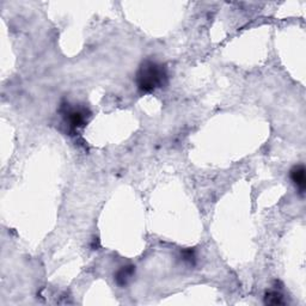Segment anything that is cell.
Here are the masks:
<instances>
[{
    "mask_svg": "<svg viewBox=\"0 0 306 306\" xmlns=\"http://www.w3.org/2000/svg\"><path fill=\"white\" fill-rule=\"evenodd\" d=\"M291 181L295 187L298 188L301 194H304L306 188V176H305V166L302 164L295 165L292 168L290 173Z\"/></svg>",
    "mask_w": 306,
    "mask_h": 306,
    "instance_id": "cell-3",
    "label": "cell"
},
{
    "mask_svg": "<svg viewBox=\"0 0 306 306\" xmlns=\"http://www.w3.org/2000/svg\"><path fill=\"white\" fill-rule=\"evenodd\" d=\"M182 259L184 262H187L188 265H194L196 261V256H195V251L191 249H186L182 251Z\"/></svg>",
    "mask_w": 306,
    "mask_h": 306,
    "instance_id": "cell-6",
    "label": "cell"
},
{
    "mask_svg": "<svg viewBox=\"0 0 306 306\" xmlns=\"http://www.w3.org/2000/svg\"><path fill=\"white\" fill-rule=\"evenodd\" d=\"M61 112L65 122L69 124L71 130H78L79 128L84 127L91 116L89 109L84 106H71L70 104H65L62 106Z\"/></svg>",
    "mask_w": 306,
    "mask_h": 306,
    "instance_id": "cell-2",
    "label": "cell"
},
{
    "mask_svg": "<svg viewBox=\"0 0 306 306\" xmlns=\"http://www.w3.org/2000/svg\"><path fill=\"white\" fill-rule=\"evenodd\" d=\"M138 89L142 92H152L168 84V71L162 63L145 60L139 67L137 78Z\"/></svg>",
    "mask_w": 306,
    "mask_h": 306,
    "instance_id": "cell-1",
    "label": "cell"
},
{
    "mask_svg": "<svg viewBox=\"0 0 306 306\" xmlns=\"http://www.w3.org/2000/svg\"><path fill=\"white\" fill-rule=\"evenodd\" d=\"M265 302L268 305H283L285 300L280 292L269 291L265 295Z\"/></svg>",
    "mask_w": 306,
    "mask_h": 306,
    "instance_id": "cell-5",
    "label": "cell"
},
{
    "mask_svg": "<svg viewBox=\"0 0 306 306\" xmlns=\"http://www.w3.org/2000/svg\"><path fill=\"white\" fill-rule=\"evenodd\" d=\"M135 273V267L134 266H123L117 270L114 275V279H115V282L119 285L120 287H124L128 283V281L130 280V277L134 275Z\"/></svg>",
    "mask_w": 306,
    "mask_h": 306,
    "instance_id": "cell-4",
    "label": "cell"
}]
</instances>
